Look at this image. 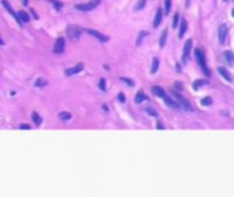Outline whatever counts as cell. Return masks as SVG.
<instances>
[{
    "mask_svg": "<svg viewBox=\"0 0 234 197\" xmlns=\"http://www.w3.org/2000/svg\"><path fill=\"white\" fill-rule=\"evenodd\" d=\"M118 100L121 101V103H125V100H126V99H125V95H123V93H119V95H118Z\"/></svg>",
    "mask_w": 234,
    "mask_h": 197,
    "instance_id": "cell-33",
    "label": "cell"
},
{
    "mask_svg": "<svg viewBox=\"0 0 234 197\" xmlns=\"http://www.w3.org/2000/svg\"><path fill=\"white\" fill-rule=\"evenodd\" d=\"M47 84H48V81H47V79H44V78H39L37 81H36L34 85L37 86V88H39V86H45Z\"/></svg>",
    "mask_w": 234,
    "mask_h": 197,
    "instance_id": "cell-23",
    "label": "cell"
},
{
    "mask_svg": "<svg viewBox=\"0 0 234 197\" xmlns=\"http://www.w3.org/2000/svg\"><path fill=\"white\" fill-rule=\"evenodd\" d=\"M145 0H140L139 3H137V6H136V11H139V10H141L142 7H144V6H145Z\"/></svg>",
    "mask_w": 234,
    "mask_h": 197,
    "instance_id": "cell-29",
    "label": "cell"
},
{
    "mask_svg": "<svg viewBox=\"0 0 234 197\" xmlns=\"http://www.w3.org/2000/svg\"><path fill=\"white\" fill-rule=\"evenodd\" d=\"M82 68H84V63H78L77 66H74V67H71V68H67L66 70V75H73V74H77V73L82 71Z\"/></svg>",
    "mask_w": 234,
    "mask_h": 197,
    "instance_id": "cell-10",
    "label": "cell"
},
{
    "mask_svg": "<svg viewBox=\"0 0 234 197\" xmlns=\"http://www.w3.org/2000/svg\"><path fill=\"white\" fill-rule=\"evenodd\" d=\"M99 4H100V0H92V1L85 3V4H75L74 8L78 11H90V10L97 7Z\"/></svg>",
    "mask_w": 234,
    "mask_h": 197,
    "instance_id": "cell-2",
    "label": "cell"
},
{
    "mask_svg": "<svg viewBox=\"0 0 234 197\" xmlns=\"http://www.w3.org/2000/svg\"><path fill=\"white\" fill-rule=\"evenodd\" d=\"M223 1H227V0H223Z\"/></svg>",
    "mask_w": 234,
    "mask_h": 197,
    "instance_id": "cell-38",
    "label": "cell"
},
{
    "mask_svg": "<svg viewBox=\"0 0 234 197\" xmlns=\"http://www.w3.org/2000/svg\"><path fill=\"white\" fill-rule=\"evenodd\" d=\"M22 3H23V4L26 6V4H28V0H22Z\"/></svg>",
    "mask_w": 234,
    "mask_h": 197,
    "instance_id": "cell-36",
    "label": "cell"
},
{
    "mask_svg": "<svg viewBox=\"0 0 234 197\" xmlns=\"http://www.w3.org/2000/svg\"><path fill=\"white\" fill-rule=\"evenodd\" d=\"M121 81H123L125 84H128V85H130V86L134 85V81H131V79H129V78H125V77H121Z\"/></svg>",
    "mask_w": 234,
    "mask_h": 197,
    "instance_id": "cell-30",
    "label": "cell"
},
{
    "mask_svg": "<svg viewBox=\"0 0 234 197\" xmlns=\"http://www.w3.org/2000/svg\"><path fill=\"white\" fill-rule=\"evenodd\" d=\"M152 93L155 95V96H159V97H163L164 95V89L163 88H160V86H153L152 88Z\"/></svg>",
    "mask_w": 234,
    "mask_h": 197,
    "instance_id": "cell-14",
    "label": "cell"
},
{
    "mask_svg": "<svg viewBox=\"0 0 234 197\" xmlns=\"http://www.w3.org/2000/svg\"><path fill=\"white\" fill-rule=\"evenodd\" d=\"M231 15H233V17H234V10H233V12H231Z\"/></svg>",
    "mask_w": 234,
    "mask_h": 197,
    "instance_id": "cell-37",
    "label": "cell"
},
{
    "mask_svg": "<svg viewBox=\"0 0 234 197\" xmlns=\"http://www.w3.org/2000/svg\"><path fill=\"white\" fill-rule=\"evenodd\" d=\"M99 88H100V90H103V92H106V79L104 78H100V81H99Z\"/></svg>",
    "mask_w": 234,
    "mask_h": 197,
    "instance_id": "cell-26",
    "label": "cell"
},
{
    "mask_svg": "<svg viewBox=\"0 0 234 197\" xmlns=\"http://www.w3.org/2000/svg\"><path fill=\"white\" fill-rule=\"evenodd\" d=\"M86 33H88V34H90V36H93L95 39H97L99 41H101V43H107V41H108V37L104 36L103 33H100L99 30H93V29H86Z\"/></svg>",
    "mask_w": 234,
    "mask_h": 197,
    "instance_id": "cell-6",
    "label": "cell"
},
{
    "mask_svg": "<svg viewBox=\"0 0 234 197\" xmlns=\"http://www.w3.org/2000/svg\"><path fill=\"white\" fill-rule=\"evenodd\" d=\"M226 36H227V26L225 25V23H222V25L219 26V29H218V39H219V44L223 45L225 41H226Z\"/></svg>",
    "mask_w": 234,
    "mask_h": 197,
    "instance_id": "cell-7",
    "label": "cell"
},
{
    "mask_svg": "<svg viewBox=\"0 0 234 197\" xmlns=\"http://www.w3.org/2000/svg\"><path fill=\"white\" fill-rule=\"evenodd\" d=\"M190 49H192V40L189 39L186 43H185V47H184V56H182V60L186 62L189 57V54H190Z\"/></svg>",
    "mask_w": 234,
    "mask_h": 197,
    "instance_id": "cell-9",
    "label": "cell"
},
{
    "mask_svg": "<svg viewBox=\"0 0 234 197\" xmlns=\"http://www.w3.org/2000/svg\"><path fill=\"white\" fill-rule=\"evenodd\" d=\"M1 4H3L4 7L7 8V11H8V12H10V14H11V15H12V17H14V18H15V21L18 22V25H22V21H21V19H19V17H18V15L14 12V10L11 8V6H10V4H8L7 1H6V0H3V1H1Z\"/></svg>",
    "mask_w": 234,
    "mask_h": 197,
    "instance_id": "cell-11",
    "label": "cell"
},
{
    "mask_svg": "<svg viewBox=\"0 0 234 197\" xmlns=\"http://www.w3.org/2000/svg\"><path fill=\"white\" fill-rule=\"evenodd\" d=\"M162 17H163V10L159 8V10L156 11L155 19H153V28H157V26L160 25V22H162Z\"/></svg>",
    "mask_w": 234,
    "mask_h": 197,
    "instance_id": "cell-12",
    "label": "cell"
},
{
    "mask_svg": "<svg viewBox=\"0 0 234 197\" xmlns=\"http://www.w3.org/2000/svg\"><path fill=\"white\" fill-rule=\"evenodd\" d=\"M166 40H167V30L162 32V36H160V41H159V47L163 48L164 44H166Z\"/></svg>",
    "mask_w": 234,
    "mask_h": 197,
    "instance_id": "cell-18",
    "label": "cell"
},
{
    "mask_svg": "<svg viewBox=\"0 0 234 197\" xmlns=\"http://www.w3.org/2000/svg\"><path fill=\"white\" fill-rule=\"evenodd\" d=\"M18 17L22 22H29V15L26 14L25 11H18Z\"/></svg>",
    "mask_w": 234,
    "mask_h": 197,
    "instance_id": "cell-21",
    "label": "cell"
},
{
    "mask_svg": "<svg viewBox=\"0 0 234 197\" xmlns=\"http://www.w3.org/2000/svg\"><path fill=\"white\" fill-rule=\"evenodd\" d=\"M178 21H179V15H178V14H175V15H174V18H173V28H174V29L177 28V26H178V23H179V22H178Z\"/></svg>",
    "mask_w": 234,
    "mask_h": 197,
    "instance_id": "cell-28",
    "label": "cell"
},
{
    "mask_svg": "<svg viewBox=\"0 0 234 197\" xmlns=\"http://www.w3.org/2000/svg\"><path fill=\"white\" fill-rule=\"evenodd\" d=\"M32 119L34 121V123H36L37 126H40V125H41V122H43L41 116H40V115L37 114V112H33V114H32Z\"/></svg>",
    "mask_w": 234,
    "mask_h": 197,
    "instance_id": "cell-19",
    "label": "cell"
},
{
    "mask_svg": "<svg viewBox=\"0 0 234 197\" xmlns=\"http://www.w3.org/2000/svg\"><path fill=\"white\" fill-rule=\"evenodd\" d=\"M59 118H61L62 121H69V119L71 118V114H69V112H61V114H59Z\"/></svg>",
    "mask_w": 234,
    "mask_h": 197,
    "instance_id": "cell-25",
    "label": "cell"
},
{
    "mask_svg": "<svg viewBox=\"0 0 234 197\" xmlns=\"http://www.w3.org/2000/svg\"><path fill=\"white\" fill-rule=\"evenodd\" d=\"M211 103H212V99H211V97H204L201 100V105H209Z\"/></svg>",
    "mask_w": 234,
    "mask_h": 197,
    "instance_id": "cell-27",
    "label": "cell"
},
{
    "mask_svg": "<svg viewBox=\"0 0 234 197\" xmlns=\"http://www.w3.org/2000/svg\"><path fill=\"white\" fill-rule=\"evenodd\" d=\"M145 111H147V114H149V115H152V116H157V112H156V111H155V110H152V108H147Z\"/></svg>",
    "mask_w": 234,
    "mask_h": 197,
    "instance_id": "cell-31",
    "label": "cell"
},
{
    "mask_svg": "<svg viewBox=\"0 0 234 197\" xmlns=\"http://www.w3.org/2000/svg\"><path fill=\"white\" fill-rule=\"evenodd\" d=\"M64 47H66V43H64V39L63 37H59L55 43V47H53V54L56 55H61L64 52Z\"/></svg>",
    "mask_w": 234,
    "mask_h": 197,
    "instance_id": "cell-5",
    "label": "cell"
},
{
    "mask_svg": "<svg viewBox=\"0 0 234 197\" xmlns=\"http://www.w3.org/2000/svg\"><path fill=\"white\" fill-rule=\"evenodd\" d=\"M207 84H208V81H206V79H199V81H195V82H193V88H195V89H199L201 85H207Z\"/></svg>",
    "mask_w": 234,
    "mask_h": 197,
    "instance_id": "cell-22",
    "label": "cell"
},
{
    "mask_svg": "<svg viewBox=\"0 0 234 197\" xmlns=\"http://www.w3.org/2000/svg\"><path fill=\"white\" fill-rule=\"evenodd\" d=\"M171 93H173V96L175 97V99H177L178 101H179V104H181V107H184L185 110H186V111H192V105H190V103H189V101L186 100V99H185L184 96H181V95L178 93L177 90H173Z\"/></svg>",
    "mask_w": 234,
    "mask_h": 197,
    "instance_id": "cell-3",
    "label": "cell"
},
{
    "mask_svg": "<svg viewBox=\"0 0 234 197\" xmlns=\"http://www.w3.org/2000/svg\"><path fill=\"white\" fill-rule=\"evenodd\" d=\"M195 55H196V60H197L199 66L201 67V70H203V73H204V75L209 77V75H211V71H209L208 68H207L206 55H204V52H203L201 49H196V51H195Z\"/></svg>",
    "mask_w": 234,
    "mask_h": 197,
    "instance_id": "cell-1",
    "label": "cell"
},
{
    "mask_svg": "<svg viewBox=\"0 0 234 197\" xmlns=\"http://www.w3.org/2000/svg\"><path fill=\"white\" fill-rule=\"evenodd\" d=\"M223 55H225V59H226L229 63H231V65H233V63H234V54H233V52H230V51H226Z\"/></svg>",
    "mask_w": 234,
    "mask_h": 197,
    "instance_id": "cell-17",
    "label": "cell"
},
{
    "mask_svg": "<svg viewBox=\"0 0 234 197\" xmlns=\"http://www.w3.org/2000/svg\"><path fill=\"white\" fill-rule=\"evenodd\" d=\"M157 67H159V59L157 57H153V62H152V68H151V73L155 74L157 71Z\"/></svg>",
    "mask_w": 234,
    "mask_h": 197,
    "instance_id": "cell-20",
    "label": "cell"
},
{
    "mask_svg": "<svg viewBox=\"0 0 234 197\" xmlns=\"http://www.w3.org/2000/svg\"><path fill=\"white\" fill-rule=\"evenodd\" d=\"M52 3H53V6H55L56 8H61V7H62V4H61V3H58V1H53V0H52Z\"/></svg>",
    "mask_w": 234,
    "mask_h": 197,
    "instance_id": "cell-34",
    "label": "cell"
},
{
    "mask_svg": "<svg viewBox=\"0 0 234 197\" xmlns=\"http://www.w3.org/2000/svg\"><path fill=\"white\" fill-rule=\"evenodd\" d=\"M147 34H148L147 32H140V36H139V39H137V45H140V43H141V39L144 36H147Z\"/></svg>",
    "mask_w": 234,
    "mask_h": 197,
    "instance_id": "cell-32",
    "label": "cell"
},
{
    "mask_svg": "<svg viewBox=\"0 0 234 197\" xmlns=\"http://www.w3.org/2000/svg\"><path fill=\"white\" fill-rule=\"evenodd\" d=\"M67 33H69V36H70L71 40H75V39L79 37V34H81V29L77 28V26H69Z\"/></svg>",
    "mask_w": 234,
    "mask_h": 197,
    "instance_id": "cell-8",
    "label": "cell"
},
{
    "mask_svg": "<svg viewBox=\"0 0 234 197\" xmlns=\"http://www.w3.org/2000/svg\"><path fill=\"white\" fill-rule=\"evenodd\" d=\"M186 28H188V22H186V19H182V21H181V28H179V33H178V36L184 37Z\"/></svg>",
    "mask_w": 234,
    "mask_h": 197,
    "instance_id": "cell-15",
    "label": "cell"
},
{
    "mask_svg": "<svg viewBox=\"0 0 234 197\" xmlns=\"http://www.w3.org/2000/svg\"><path fill=\"white\" fill-rule=\"evenodd\" d=\"M19 127H21V129H25V130L30 129V126H29V125H25V123H23V125H21V126H19Z\"/></svg>",
    "mask_w": 234,
    "mask_h": 197,
    "instance_id": "cell-35",
    "label": "cell"
},
{
    "mask_svg": "<svg viewBox=\"0 0 234 197\" xmlns=\"http://www.w3.org/2000/svg\"><path fill=\"white\" fill-rule=\"evenodd\" d=\"M166 3V7H164V14H170V10H171V0H164Z\"/></svg>",
    "mask_w": 234,
    "mask_h": 197,
    "instance_id": "cell-24",
    "label": "cell"
},
{
    "mask_svg": "<svg viewBox=\"0 0 234 197\" xmlns=\"http://www.w3.org/2000/svg\"><path fill=\"white\" fill-rule=\"evenodd\" d=\"M163 100L164 103L168 105V107L174 108V110H178V108H181V104H179V101L175 99V97H170V96H167V95H164L163 96Z\"/></svg>",
    "mask_w": 234,
    "mask_h": 197,
    "instance_id": "cell-4",
    "label": "cell"
},
{
    "mask_svg": "<svg viewBox=\"0 0 234 197\" xmlns=\"http://www.w3.org/2000/svg\"><path fill=\"white\" fill-rule=\"evenodd\" d=\"M145 99H147V96H145V95H144V92H142V90H140L139 93L136 95V97H134V101H136V103H137V104H140V103H142V101L145 100Z\"/></svg>",
    "mask_w": 234,
    "mask_h": 197,
    "instance_id": "cell-16",
    "label": "cell"
},
{
    "mask_svg": "<svg viewBox=\"0 0 234 197\" xmlns=\"http://www.w3.org/2000/svg\"><path fill=\"white\" fill-rule=\"evenodd\" d=\"M218 71H219L220 74L223 75V78L226 79V81H231V79H233V78H231V74H230L229 71H227V70H226L225 67H219V68H218Z\"/></svg>",
    "mask_w": 234,
    "mask_h": 197,
    "instance_id": "cell-13",
    "label": "cell"
}]
</instances>
